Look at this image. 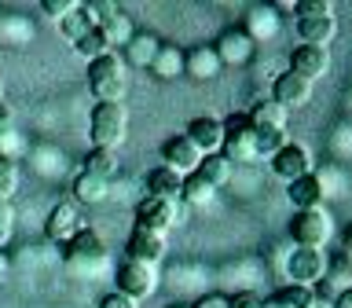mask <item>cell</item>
<instances>
[{
  "mask_svg": "<svg viewBox=\"0 0 352 308\" xmlns=\"http://www.w3.org/2000/svg\"><path fill=\"white\" fill-rule=\"evenodd\" d=\"M88 88L99 103H121L129 92V66L118 52L103 55V59L88 63Z\"/></svg>",
  "mask_w": 352,
  "mask_h": 308,
  "instance_id": "obj_1",
  "label": "cell"
},
{
  "mask_svg": "<svg viewBox=\"0 0 352 308\" xmlns=\"http://www.w3.org/2000/svg\"><path fill=\"white\" fill-rule=\"evenodd\" d=\"M92 147L99 151H118L129 136V110L125 103H96L92 110Z\"/></svg>",
  "mask_w": 352,
  "mask_h": 308,
  "instance_id": "obj_2",
  "label": "cell"
},
{
  "mask_svg": "<svg viewBox=\"0 0 352 308\" xmlns=\"http://www.w3.org/2000/svg\"><path fill=\"white\" fill-rule=\"evenodd\" d=\"M66 268L77 272V275H96L99 268L107 264V246H103V239L96 235L92 228H81L77 235L66 242Z\"/></svg>",
  "mask_w": 352,
  "mask_h": 308,
  "instance_id": "obj_3",
  "label": "cell"
},
{
  "mask_svg": "<svg viewBox=\"0 0 352 308\" xmlns=\"http://www.w3.org/2000/svg\"><path fill=\"white\" fill-rule=\"evenodd\" d=\"M290 235L297 246H305V250H319V246H327L330 235H334V220H330V213L323 206L319 209H305V213H297L290 220Z\"/></svg>",
  "mask_w": 352,
  "mask_h": 308,
  "instance_id": "obj_4",
  "label": "cell"
},
{
  "mask_svg": "<svg viewBox=\"0 0 352 308\" xmlns=\"http://www.w3.org/2000/svg\"><path fill=\"white\" fill-rule=\"evenodd\" d=\"M224 147H220V154H224L228 162H257V147H253V125L246 114H228L224 121Z\"/></svg>",
  "mask_w": 352,
  "mask_h": 308,
  "instance_id": "obj_5",
  "label": "cell"
},
{
  "mask_svg": "<svg viewBox=\"0 0 352 308\" xmlns=\"http://www.w3.org/2000/svg\"><path fill=\"white\" fill-rule=\"evenodd\" d=\"M286 275H290L294 286H308V290H312V286L323 283V275H327L323 250H305V246H297L290 257H286Z\"/></svg>",
  "mask_w": 352,
  "mask_h": 308,
  "instance_id": "obj_6",
  "label": "cell"
},
{
  "mask_svg": "<svg viewBox=\"0 0 352 308\" xmlns=\"http://www.w3.org/2000/svg\"><path fill=\"white\" fill-rule=\"evenodd\" d=\"M176 220H184V206L176 202H162V198H143L136 206V228L140 231H154V235H165Z\"/></svg>",
  "mask_w": 352,
  "mask_h": 308,
  "instance_id": "obj_7",
  "label": "cell"
},
{
  "mask_svg": "<svg viewBox=\"0 0 352 308\" xmlns=\"http://www.w3.org/2000/svg\"><path fill=\"white\" fill-rule=\"evenodd\" d=\"M114 283H118V294L132 297V301H140V297H151L154 290H158V275H154V268H147V264H118L114 272Z\"/></svg>",
  "mask_w": 352,
  "mask_h": 308,
  "instance_id": "obj_8",
  "label": "cell"
},
{
  "mask_svg": "<svg viewBox=\"0 0 352 308\" xmlns=\"http://www.w3.org/2000/svg\"><path fill=\"white\" fill-rule=\"evenodd\" d=\"M272 99L286 110V114H290V110H301V107L312 103V85H308L305 77H297V74L286 70V74L275 77V85H272Z\"/></svg>",
  "mask_w": 352,
  "mask_h": 308,
  "instance_id": "obj_9",
  "label": "cell"
},
{
  "mask_svg": "<svg viewBox=\"0 0 352 308\" xmlns=\"http://www.w3.org/2000/svg\"><path fill=\"white\" fill-rule=\"evenodd\" d=\"M162 158H165V169H173V173H180V176H191L206 154L198 151L187 136H169V140L162 143Z\"/></svg>",
  "mask_w": 352,
  "mask_h": 308,
  "instance_id": "obj_10",
  "label": "cell"
},
{
  "mask_svg": "<svg viewBox=\"0 0 352 308\" xmlns=\"http://www.w3.org/2000/svg\"><path fill=\"white\" fill-rule=\"evenodd\" d=\"M272 169L279 180L294 184V180H301V176H312V154H308L301 143H286V147L272 158Z\"/></svg>",
  "mask_w": 352,
  "mask_h": 308,
  "instance_id": "obj_11",
  "label": "cell"
},
{
  "mask_svg": "<svg viewBox=\"0 0 352 308\" xmlns=\"http://www.w3.org/2000/svg\"><path fill=\"white\" fill-rule=\"evenodd\" d=\"M290 74L305 77L308 85H312L316 77H327L330 74V52L327 48H316V44H301V48H294Z\"/></svg>",
  "mask_w": 352,
  "mask_h": 308,
  "instance_id": "obj_12",
  "label": "cell"
},
{
  "mask_svg": "<svg viewBox=\"0 0 352 308\" xmlns=\"http://www.w3.org/2000/svg\"><path fill=\"white\" fill-rule=\"evenodd\" d=\"M165 253V235H154V231H132L129 242H125V261L132 264H147V268H154V264L162 261Z\"/></svg>",
  "mask_w": 352,
  "mask_h": 308,
  "instance_id": "obj_13",
  "label": "cell"
},
{
  "mask_svg": "<svg viewBox=\"0 0 352 308\" xmlns=\"http://www.w3.org/2000/svg\"><path fill=\"white\" fill-rule=\"evenodd\" d=\"M81 217H77V209L70 202H59V206H52V213L48 220H44V235H48V242H59V246H66L77 231H81Z\"/></svg>",
  "mask_w": 352,
  "mask_h": 308,
  "instance_id": "obj_14",
  "label": "cell"
},
{
  "mask_svg": "<svg viewBox=\"0 0 352 308\" xmlns=\"http://www.w3.org/2000/svg\"><path fill=\"white\" fill-rule=\"evenodd\" d=\"M184 136L191 140L202 154H220V147H224V125H220L217 118H209V114L195 118L191 125H187Z\"/></svg>",
  "mask_w": 352,
  "mask_h": 308,
  "instance_id": "obj_15",
  "label": "cell"
},
{
  "mask_svg": "<svg viewBox=\"0 0 352 308\" xmlns=\"http://www.w3.org/2000/svg\"><path fill=\"white\" fill-rule=\"evenodd\" d=\"M224 70V63H220L217 48H206V44H198L184 55V74H191L195 81H213V77Z\"/></svg>",
  "mask_w": 352,
  "mask_h": 308,
  "instance_id": "obj_16",
  "label": "cell"
},
{
  "mask_svg": "<svg viewBox=\"0 0 352 308\" xmlns=\"http://www.w3.org/2000/svg\"><path fill=\"white\" fill-rule=\"evenodd\" d=\"M286 198H290V206L297 213L319 209V202H323V180H319V176H301V180H294L286 187Z\"/></svg>",
  "mask_w": 352,
  "mask_h": 308,
  "instance_id": "obj_17",
  "label": "cell"
},
{
  "mask_svg": "<svg viewBox=\"0 0 352 308\" xmlns=\"http://www.w3.org/2000/svg\"><path fill=\"white\" fill-rule=\"evenodd\" d=\"M338 33V19L334 15H316V19H297V37L316 48H327Z\"/></svg>",
  "mask_w": 352,
  "mask_h": 308,
  "instance_id": "obj_18",
  "label": "cell"
},
{
  "mask_svg": "<svg viewBox=\"0 0 352 308\" xmlns=\"http://www.w3.org/2000/svg\"><path fill=\"white\" fill-rule=\"evenodd\" d=\"M180 184L184 176L165 169V165H158V169L147 173V198H162V202H176L180 198Z\"/></svg>",
  "mask_w": 352,
  "mask_h": 308,
  "instance_id": "obj_19",
  "label": "cell"
},
{
  "mask_svg": "<svg viewBox=\"0 0 352 308\" xmlns=\"http://www.w3.org/2000/svg\"><path fill=\"white\" fill-rule=\"evenodd\" d=\"M250 125L253 129H272V132H286V110L275 103V99H257V103H253V110H250Z\"/></svg>",
  "mask_w": 352,
  "mask_h": 308,
  "instance_id": "obj_20",
  "label": "cell"
},
{
  "mask_svg": "<svg viewBox=\"0 0 352 308\" xmlns=\"http://www.w3.org/2000/svg\"><path fill=\"white\" fill-rule=\"evenodd\" d=\"M74 198H77V202H85V206L107 202V198H110V180L81 169V173H77V180H74Z\"/></svg>",
  "mask_w": 352,
  "mask_h": 308,
  "instance_id": "obj_21",
  "label": "cell"
},
{
  "mask_svg": "<svg viewBox=\"0 0 352 308\" xmlns=\"http://www.w3.org/2000/svg\"><path fill=\"white\" fill-rule=\"evenodd\" d=\"M195 176H202V180L217 191V187H224V184L231 180V162L224 158V154H206V158L198 162Z\"/></svg>",
  "mask_w": 352,
  "mask_h": 308,
  "instance_id": "obj_22",
  "label": "cell"
},
{
  "mask_svg": "<svg viewBox=\"0 0 352 308\" xmlns=\"http://www.w3.org/2000/svg\"><path fill=\"white\" fill-rule=\"evenodd\" d=\"M312 290L308 286H283V290H275L272 297H264V308H308L312 305Z\"/></svg>",
  "mask_w": 352,
  "mask_h": 308,
  "instance_id": "obj_23",
  "label": "cell"
},
{
  "mask_svg": "<svg viewBox=\"0 0 352 308\" xmlns=\"http://www.w3.org/2000/svg\"><path fill=\"white\" fill-rule=\"evenodd\" d=\"M250 52H253V41L246 37V33H224L220 44H217L220 63H246Z\"/></svg>",
  "mask_w": 352,
  "mask_h": 308,
  "instance_id": "obj_24",
  "label": "cell"
},
{
  "mask_svg": "<svg viewBox=\"0 0 352 308\" xmlns=\"http://www.w3.org/2000/svg\"><path fill=\"white\" fill-rule=\"evenodd\" d=\"M323 283L338 286V294H341V290H352V257H349L345 250L334 253V257H327V275H323Z\"/></svg>",
  "mask_w": 352,
  "mask_h": 308,
  "instance_id": "obj_25",
  "label": "cell"
},
{
  "mask_svg": "<svg viewBox=\"0 0 352 308\" xmlns=\"http://www.w3.org/2000/svg\"><path fill=\"white\" fill-rule=\"evenodd\" d=\"M151 70L158 74V77H180L184 74V52L176 48V44H162L158 55H154V63H151Z\"/></svg>",
  "mask_w": 352,
  "mask_h": 308,
  "instance_id": "obj_26",
  "label": "cell"
},
{
  "mask_svg": "<svg viewBox=\"0 0 352 308\" xmlns=\"http://www.w3.org/2000/svg\"><path fill=\"white\" fill-rule=\"evenodd\" d=\"M99 33L107 37V44H110V52L114 48H125V44L132 41V22H129V15L125 11H118V15H110L103 26H96Z\"/></svg>",
  "mask_w": 352,
  "mask_h": 308,
  "instance_id": "obj_27",
  "label": "cell"
},
{
  "mask_svg": "<svg viewBox=\"0 0 352 308\" xmlns=\"http://www.w3.org/2000/svg\"><path fill=\"white\" fill-rule=\"evenodd\" d=\"M213 195H217V191L202 180V176H195V173L184 176V184H180V202H184V206H206Z\"/></svg>",
  "mask_w": 352,
  "mask_h": 308,
  "instance_id": "obj_28",
  "label": "cell"
},
{
  "mask_svg": "<svg viewBox=\"0 0 352 308\" xmlns=\"http://www.w3.org/2000/svg\"><path fill=\"white\" fill-rule=\"evenodd\" d=\"M85 173L110 180V176L118 173V151H99V147H92V151H88V158H85Z\"/></svg>",
  "mask_w": 352,
  "mask_h": 308,
  "instance_id": "obj_29",
  "label": "cell"
},
{
  "mask_svg": "<svg viewBox=\"0 0 352 308\" xmlns=\"http://www.w3.org/2000/svg\"><path fill=\"white\" fill-rule=\"evenodd\" d=\"M74 52L81 55V59H88V63H96V59H103V55H110V44H107V37L99 30H88L81 41L74 44Z\"/></svg>",
  "mask_w": 352,
  "mask_h": 308,
  "instance_id": "obj_30",
  "label": "cell"
},
{
  "mask_svg": "<svg viewBox=\"0 0 352 308\" xmlns=\"http://www.w3.org/2000/svg\"><path fill=\"white\" fill-rule=\"evenodd\" d=\"M253 147H257V158H275V154L286 147V132L253 129Z\"/></svg>",
  "mask_w": 352,
  "mask_h": 308,
  "instance_id": "obj_31",
  "label": "cell"
},
{
  "mask_svg": "<svg viewBox=\"0 0 352 308\" xmlns=\"http://www.w3.org/2000/svg\"><path fill=\"white\" fill-rule=\"evenodd\" d=\"M125 48H129V63H136V66H151L162 44H158V37H132V41L125 44ZM129 63H125V66H129Z\"/></svg>",
  "mask_w": 352,
  "mask_h": 308,
  "instance_id": "obj_32",
  "label": "cell"
},
{
  "mask_svg": "<svg viewBox=\"0 0 352 308\" xmlns=\"http://www.w3.org/2000/svg\"><path fill=\"white\" fill-rule=\"evenodd\" d=\"M59 30H63V37H66V41H74V44H77L88 30H96V26H92V19L85 15V8H77V11H70V15L59 22Z\"/></svg>",
  "mask_w": 352,
  "mask_h": 308,
  "instance_id": "obj_33",
  "label": "cell"
},
{
  "mask_svg": "<svg viewBox=\"0 0 352 308\" xmlns=\"http://www.w3.org/2000/svg\"><path fill=\"white\" fill-rule=\"evenodd\" d=\"M15 191H19V162L0 158V202H11Z\"/></svg>",
  "mask_w": 352,
  "mask_h": 308,
  "instance_id": "obj_34",
  "label": "cell"
},
{
  "mask_svg": "<svg viewBox=\"0 0 352 308\" xmlns=\"http://www.w3.org/2000/svg\"><path fill=\"white\" fill-rule=\"evenodd\" d=\"M11 235H15V206L0 202V250L11 242Z\"/></svg>",
  "mask_w": 352,
  "mask_h": 308,
  "instance_id": "obj_35",
  "label": "cell"
},
{
  "mask_svg": "<svg viewBox=\"0 0 352 308\" xmlns=\"http://www.w3.org/2000/svg\"><path fill=\"white\" fill-rule=\"evenodd\" d=\"M26 147L19 136V129H0V158H15V154Z\"/></svg>",
  "mask_w": 352,
  "mask_h": 308,
  "instance_id": "obj_36",
  "label": "cell"
},
{
  "mask_svg": "<svg viewBox=\"0 0 352 308\" xmlns=\"http://www.w3.org/2000/svg\"><path fill=\"white\" fill-rule=\"evenodd\" d=\"M77 8H81L77 0H41V11H44V15H48V19H59V22L70 15V11H77Z\"/></svg>",
  "mask_w": 352,
  "mask_h": 308,
  "instance_id": "obj_37",
  "label": "cell"
},
{
  "mask_svg": "<svg viewBox=\"0 0 352 308\" xmlns=\"http://www.w3.org/2000/svg\"><path fill=\"white\" fill-rule=\"evenodd\" d=\"M297 19H316V15H334V8L327 4V0H301V4H294Z\"/></svg>",
  "mask_w": 352,
  "mask_h": 308,
  "instance_id": "obj_38",
  "label": "cell"
},
{
  "mask_svg": "<svg viewBox=\"0 0 352 308\" xmlns=\"http://www.w3.org/2000/svg\"><path fill=\"white\" fill-rule=\"evenodd\" d=\"M228 308H264V297L242 290V294H231L228 297Z\"/></svg>",
  "mask_w": 352,
  "mask_h": 308,
  "instance_id": "obj_39",
  "label": "cell"
},
{
  "mask_svg": "<svg viewBox=\"0 0 352 308\" xmlns=\"http://www.w3.org/2000/svg\"><path fill=\"white\" fill-rule=\"evenodd\" d=\"M99 308H136V301L125 297V294H118V290H110L103 301H99Z\"/></svg>",
  "mask_w": 352,
  "mask_h": 308,
  "instance_id": "obj_40",
  "label": "cell"
},
{
  "mask_svg": "<svg viewBox=\"0 0 352 308\" xmlns=\"http://www.w3.org/2000/svg\"><path fill=\"white\" fill-rule=\"evenodd\" d=\"M191 308H228V297L224 294H206V297H198Z\"/></svg>",
  "mask_w": 352,
  "mask_h": 308,
  "instance_id": "obj_41",
  "label": "cell"
},
{
  "mask_svg": "<svg viewBox=\"0 0 352 308\" xmlns=\"http://www.w3.org/2000/svg\"><path fill=\"white\" fill-rule=\"evenodd\" d=\"M0 129H15V114H11L8 103H0Z\"/></svg>",
  "mask_w": 352,
  "mask_h": 308,
  "instance_id": "obj_42",
  "label": "cell"
},
{
  "mask_svg": "<svg viewBox=\"0 0 352 308\" xmlns=\"http://www.w3.org/2000/svg\"><path fill=\"white\" fill-rule=\"evenodd\" d=\"M334 308H352V290H341L334 297Z\"/></svg>",
  "mask_w": 352,
  "mask_h": 308,
  "instance_id": "obj_43",
  "label": "cell"
},
{
  "mask_svg": "<svg viewBox=\"0 0 352 308\" xmlns=\"http://www.w3.org/2000/svg\"><path fill=\"white\" fill-rule=\"evenodd\" d=\"M308 308H334V301H327V297H312V305Z\"/></svg>",
  "mask_w": 352,
  "mask_h": 308,
  "instance_id": "obj_44",
  "label": "cell"
},
{
  "mask_svg": "<svg viewBox=\"0 0 352 308\" xmlns=\"http://www.w3.org/2000/svg\"><path fill=\"white\" fill-rule=\"evenodd\" d=\"M4 275H8V253L0 250V283H4Z\"/></svg>",
  "mask_w": 352,
  "mask_h": 308,
  "instance_id": "obj_45",
  "label": "cell"
},
{
  "mask_svg": "<svg viewBox=\"0 0 352 308\" xmlns=\"http://www.w3.org/2000/svg\"><path fill=\"white\" fill-rule=\"evenodd\" d=\"M345 253L352 257V224H349V231H345Z\"/></svg>",
  "mask_w": 352,
  "mask_h": 308,
  "instance_id": "obj_46",
  "label": "cell"
},
{
  "mask_svg": "<svg viewBox=\"0 0 352 308\" xmlns=\"http://www.w3.org/2000/svg\"><path fill=\"white\" fill-rule=\"evenodd\" d=\"M173 308H191V305H173Z\"/></svg>",
  "mask_w": 352,
  "mask_h": 308,
  "instance_id": "obj_47",
  "label": "cell"
},
{
  "mask_svg": "<svg viewBox=\"0 0 352 308\" xmlns=\"http://www.w3.org/2000/svg\"><path fill=\"white\" fill-rule=\"evenodd\" d=\"M0 96H4V81H0Z\"/></svg>",
  "mask_w": 352,
  "mask_h": 308,
  "instance_id": "obj_48",
  "label": "cell"
}]
</instances>
